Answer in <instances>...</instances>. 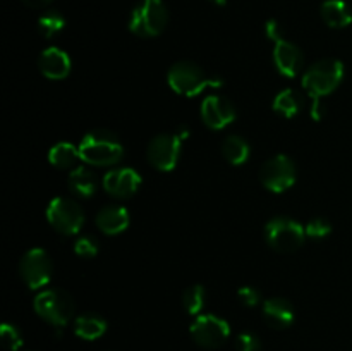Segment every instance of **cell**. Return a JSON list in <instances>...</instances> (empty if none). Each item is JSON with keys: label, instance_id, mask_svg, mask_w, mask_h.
Segmentation results:
<instances>
[{"label": "cell", "instance_id": "8", "mask_svg": "<svg viewBox=\"0 0 352 351\" xmlns=\"http://www.w3.org/2000/svg\"><path fill=\"white\" fill-rule=\"evenodd\" d=\"M189 332L198 346L217 350L229 339L230 326L222 317H217L213 313H199L189 327Z\"/></svg>", "mask_w": 352, "mask_h": 351}, {"label": "cell", "instance_id": "24", "mask_svg": "<svg viewBox=\"0 0 352 351\" xmlns=\"http://www.w3.org/2000/svg\"><path fill=\"white\" fill-rule=\"evenodd\" d=\"M206 303V289L201 284L189 286L182 295V305L189 315H199L205 308Z\"/></svg>", "mask_w": 352, "mask_h": 351}, {"label": "cell", "instance_id": "11", "mask_svg": "<svg viewBox=\"0 0 352 351\" xmlns=\"http://www.w3.org/2000/svg\"><path fill=\"white\" fill-rule=\"evenodd\" d=\"M182 140L174 133L157 134L148 143L146 158L157 171L168 172L175 169L179 157H181Z\"/></svg>", "mask_w": 352, "mask_h": 351}, {"label": "cell", "instance_id": "28", "mask_svg": "<svg viewBox=\"0 0 352 351\" xmlns=\"http://www.w3.org/2000/svg\"><path fill=\"white\" fill-rule=\"evenodd\" d=\"M74 251L82 258H91L98 253V240L91 234H82L74 243Z\"/></svg>", "mask_w": 352, "mask_h": 351}, {"label": "cell", "instance_id": "7", "mask_svg": "<svg viewBox=\"0 0 352 351\" xmlns=\"http://www.w3.org/2000/svg\"><path fill=\"white\" fill-rule=\"evenodd\" d=\"M47 220L57 233L72 236L81 231L85 224V212L76 200L57 196L47 206Z\"/></svg>", "mask_w": 352, "mask_h": 351}, {"label": "cell", "instance_id": "30", "mask_svg": "<svg viewBox=\"0 0 352 351\" xmlns=\"http://www.w3.org/2000/svg\"><path fill=\"white\" fill-rule=\"evenodd\" d=\"M237 298H239V301L243 303L244 306H248V308H253V306H256L258 303L261 301L260 291H258L256 288H253V286H243V288L237 291Z\"/></svg>", "mask_w": 352, "mask_h": 351}, {"label": "cell", "instance_id": "12", "mask_svg": "<svg viewBox=\"0 0 352 351\" xmlns=\"http://www.w3.org/2000/svg\"><path fill=\"white\" fill-rule=\"evenodd\" d=\"M201 119L210 129H223L236 119L232 102L222 95H208L201 103Z\"/></svg>", "mask_w": 352, "mask_h": 351}, {"label": "cell", "instance_id": "31", "mask_svg": "<svg viewBox=\"0 0 352 351\" xmlns=\"http://www.w3.org/2000/svg\"><path fill=\"white\" fill-rule=\"evenodd\" d=\"M265 31H267V36L270 38L272 41L277 40L278 36H284V34H282V30H280V24H278L275 19L268 21L267 26H265Z\"/></svg>", "mask_w": 352, "mask_h": 351}, {"label": "cell", "instance_id": "35", "mask_svg": "<svg viewBox=\"0 0 352 351\" xmlns=\"http://www.w3.org/2000/svg\"><path fill=\"white\" fill-rule=\"evenodd\" d=\"M212 2H215L217 6H223V3H226V0H212Z\"/></svg>", "mask_w": 352, "mask_h": 351}, {"label": "cell", "instance_id": "23", "mask_svg": "<svg viewBox=\"0 0 352 351\" xmlns=\"http://www.w3.org/2000/svg\"><path fill=\"white\" fill-rule=\"evenodd\" d=\"M301 107H302L301 95H299V93L292 88L282 89V92L278 93L274 100L275 112L282 117H287V119L298 116L299 110H301Z\"/></svg>", "mask_w": 352, "mask_h": 351}, {"label": "cell", "instance_id": "13", "mask_svg": "<svg viewBox=\"0 0 352 351\" xmlns=\"http://www.w3.org/2000/svg\"><path fill=\"white\" fill-rule=\"evenodd\" d=\"M103 189L113 198H131L141 186V176L131 167H117L103 176Z\"/></svg>", "mask_w": 352, "mask_h": 351}, {"label": "cell", "instance_id": "21", "mask_svg": "<svg viewBox=\"0 0 352 351\" xmlns=\"http://www.w3.org/2000/svg\"><path fill=\"white\" fill-rule=\"evenodd\" d=\"M79 158H81L79 147L69 143V141H58L48 151V162L57 169L74 167Z\"/></svg>", "mask_w": 352, "mask_h": 351}, {"label": "cell", "instance_id": "15", "mask_svg": "<svg viewBox=\"0 0 352 351\" xmlns=\"http://www.w3.org/2000/svg\"><path fill=\"white\" fill-rule=\"evenodd\" d=\"M261 313H263L265 322L274 329H287L296 320V310L292 303L280 296L265 299Z\"/></svg>", "mask_w": 352, "mask_h": 351}, {"label": "cell", "instance_id": "3", "mask_svg": "<svg viewBox=\"0 0 352 351\" xmlns=\"http://www.w3.org/2000/svg\"><path fill=\"white\" fill-rule=\"evenodd\" d=\"M344 79V64L337 58H322L306 69L302 88L311 98H323L339 88Z\"/></svg>", "mask_w": 352, "mask_h": 351}, {"label": "cell", "instance_id": "16", "mask_svg": "<svg viewBox=\"0 0 352 351\" xmlns=\"http://www.w3.org/2000/svg\"><path fill=\"white\" fill-rule=\"evenodd\" d=\"M38 65L45 78L64 79L71 72V57L58 47H48L41 52L38 58Z\"/></svg>", "mask_w": 352, "mask_h": 351}, {"label": "cell", "instance_id": "5", "mask_svg": "<svg viewBox=\"0 0 352 351\" xmlns=\"http://www.w3.org/2000/svg\"><path fill=\"white\" fill-rule=\"evenodd\" d=\"M265 240L272 250L278 253H291L305 244L306 229L291 217L278 215L265 226Z\"/></svg>", "mask_w": 352, "mask_h": 351}, {"label": "cell", "instance_id": "17", "mask_svg": "<svg viewBox=\"0 0 352 351\" xmlns=\"http://www.w3.org/2000/svg\"><path fill=\"white\" fill-rule=\"evenodd\" d=\"M131 217L127 212L126 206L120 205H107L103 209L98 210L95 217V224L103 234H110V236H116V234L124 233V231L129 227Z\"/></svg>", "mask_w": 352, "mask_h": 351}, {"label": "cell", "instance_id": "29", "mask_svg": "<svg viewBox=\"0 0 352 351\" xmlns=\"http://www.w3.org/2000/svg\"><path fill=\"white\" fill-rule=\"evenodd\" d=\"M237 351H261V341L254 332H241L236 337Z\"/></svg>", "mask_w": 352, "mask_h": 351}, {"label": "cell", "instance_id": "9", "mask_svg": "<svg viewBox=\"0 0 352 351\" xmlns=\"http://www.w3.org/2000/svg\"><path fill=\"white\" fill-rule=\"evenodd\" d=\"M298 178V169L294 160L287 155H275L268 158L260 169V181L268 191L284 193L292 188Z\"/></svg>", "mask_w": 352, "mask_h": 351}, {"label": "cell", "instance_id": "18", "mask_svg": "<svg viewBox=\"0 0 352 351\" xmlns=\"http://www.w3.org/2000/svg\"><path fill=\"white\" fill-rule=\"evenodd\" d=\"M67 184L69 189L76 196H79V198H89V196L95 195L98 181H96V176L91 169L86 167V165H78L69 174Z\"/></svg>", "mask_w": 352, "mask_h": 351}, {"label": "cell", "instance_id": "19", "mask_svg": "<svg viewBox=\"0 0 352 351\" xmlns=\"http://www.w3.org/2000/svg\"><path fill=\"white\" fill-rule=\"evenodd\" d=\"M320 14L327 26L336 30L347 28L352 23V12L344 0H325L320 7Z\"/></svg>", "mask_w": 352, "mask_h": 351}, {"label": "cell", "instance_id": "26", "mask_svg": "<svg viewBox=\"0 0 352 351\" xmlns=\"http://www.w3.org/2000/svg\"><path fill=\"white\" fill-rule=\"evenodd\" d=\"M0 339H2V344L9 351H17L23 346V336H21L19 329L16 326H10V323H2Z\"/></svg>", "mask_w": 352, "mask_h": 351}, {"label": "cell", "instance_id": "34", "mask_svg": "<svg viewBox=\"0 0 352 351\" xmlns=\"http://www.w3.org/2000/svg\"><path fill=\"white\" fill-rule=\"evenodd\" d=\"M177 134L179 138H181V140H186V138L189 136V129H188V126H184V124H182V126H179V129H177Z\"/></svg>", "mask_w": 352, "mask_h": 351}, {"label": "cell", "instance_id": "27", "mask_svg": "<svg viewBox=\"0 0 352 351\" xmlns=\"http://www.w3.org/2000/svg\"><path fill=\"white\" fill-rule=\"evenodd\" d=\"M305 229L306 236L311 237V240H323V237H327L332 233V224L327 219H323V217H315V219H311L306 224Z\"/></svg>", "mask_w": 352, "mask_h": 351}, {"label": "cell", "instance_id": "6", "mask_svg": "<svg viewBox=\"0 0 352 351\" xmlns=\"http://www.w3.org/2000/svg\"><path fill=\"white\" fill-rule=\"evenodd\" d=\"M168 23V10L162 0H140L129 19V30L143 38L157 36Z\"/></svg>", "mask_w": 352, "mask_h": 351}, {"label": "cell", "instance_id": "22", "mask_svg": "<svg viewBox=\"0 0 352 351\" xmlns=\"http://www.w3.org/2000/svg\"><path fill=\"white\" fill-rule=\"evenodd\" d=\"M222 153L230 165H243L251 155V147L243 136L230 134L223 140Z\"/></svg>", "mask_w": 352, "mask_h": 351}, {"label": "cell", "instance_id": "25", "mask_svg": "<svg viewBox=\"0 0 352 351\" xmlns=\"http://www.w3.org/2000/svg\"><path fill=\"white\" fill-rule=\"evenodd\" d=\"M65 26V17L58 10H48L41 14L38 19V30L45 38H52L54 34L60 33Z\"/></svg>", "mask_w": 352, "mask_h": 351}, {"label": "cell", "instance_id": "33", "mask_svg": "<svg viewBox=\"0 0 352 351\" xmlns=\"http://www.w3.org/2000/svg\"><path fill=\"white\" fill-rule=\"evenodd\" d=\"M23 2L30 7H43L47 3H50L52 0H23Z\"/></svg>", "mask_w": 352, "mask_h": 351}, {"label": "cell", "instance_id": "1", "mask_svg": "<svg viewBox=\"0 0 352 351\" xmlns=\"http://www.w3.org/2000/svg\"><path fill=\"white\" fill-rule=\"evenodd\" d=\"M81 160L95 167L116 165L124 155V145L116 133L109 129H93L79 141Z\"/></svg>", "mask_w": 352, "mask_h": 351}, {"label": "cell", "instance_id": "32", "mask_svg": "<svg viewBox=\"0 0 352 351\" xmlns=\"http://www.w3.org/2000/svg\"><path fill=\"white\" fill-rule=\"evenodd\" d=\"M323 116H325V109H323L322 98H313L311 117H313V119H315V120H320Z\"/></svg>", "mask_w": 352, "mask_h": 351}, {"label": "cell", "instance_id": "2", "mask_svg": "<svg viewBox=\"0 0 352 351\" xmlns=\"http://www.w3.org/2000/svg\"><path fill=\"white\" fill-rule=\"evenodd\" d=\"M167 83L177 95L196 96L206 88H220L222 78L208 76L196 62L179 61L167 71Z\"/></svg>", "mask_w": 352, "mask_h": 351}, {"label": "cell", "instance_id": "20", "mask_svg": "<svg viewBox=\"0 0 352 351\" xmlns=\"http://www.w3.org/2000/svg\"><path fill=\"white\" fill-rule=\"evenodd\" d=\"M107 330V320L98 313H82L76 319L74 332L76 336L86 341H95L102 337Z\"/></svg>", "mask_w": 352, "mask_h": 351}, {"label": "cell", "instance_id": "10", "mask_svg": "<svg viewBox=\"0 0 352 351\" xmlns=\"http://www.w3.org/2000/svg\"><path fill=\"white\" fill-rule=\"evenodd\" d=\"M54 264L43 248H31L19 262V274L30 289H41L52 279Z\"/></svg>", "mask_w": 352, "mask_h": 351}, {"label": "cell", "instance_id": "14", "mask_svg": "<svg viewBox=\"0 0 352 351\" xmlns=\"http://www.w3.org/2000/svg\"><path fill=\"white\" fill-rule=\"evenodd\" d=\"M274 64L277 71L285 78H296L302 69V52L292 41L285 40L284 36H278L274 40Z\"/></svg>", "mask_w": 352, "mask_h": 351}, {"label": "cell", "instance_id": "4", "mask_svg": "<svg viewBox=\"0 0 352 351\" xmlns=\"http://www.w3.org/2000/svg\"><path fill=\"white\" fill-rule=\"evenodd\" d=\"M34 312L54 327H64L74 315V299L64 289H43L34 296Z\"/></svg>", "mask_w": 352, "mask_h": 351}]
</instances>
